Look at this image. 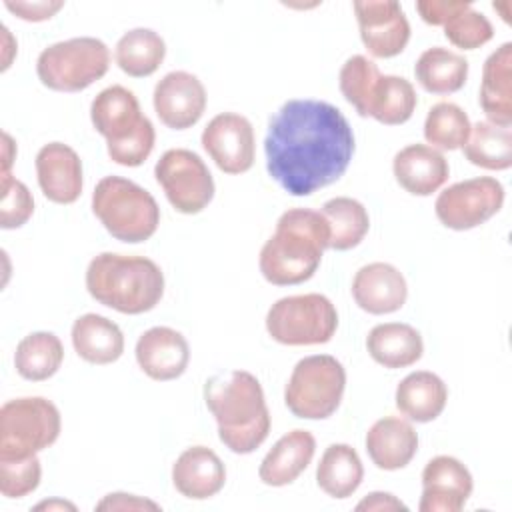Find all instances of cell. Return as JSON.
Instances as JSON below:
<instances>
[{"mask_svg":"<svg viewBox=\"0 0 512 512\" xmlns=\"http://www.w3.org/2000/svg\"><path fill=\"white\" fill-rule=\"evenodd\" d=\"M346 370L330 354H314L296 362L284 388V402L296 418H330L344 396Z\"/></svg>","mask_w":512,"mask_h":512,"instance_id":"cell-7","label":"cell"},{"mask_svg":"<svg viewBox=\"0 0 512 512\" xmlns=\"http://www.w3.org/2000/svg\"><path fill=\"white\" fill-rule=\"evenodd\" d=\"M266 170L290 196H310L336 182L354 156L346 116L324 100L296 98L270 116Z\"/></svg>","mask_w":512,"mask_h":512,"instance_id":"cell-1","label":"cell"},{"mask_svg":"<svg viewBox=\"0 0 512 512\" xmlns=\"http://www.w3.org/2000/svg\"><path fill=\"white\" fill-rule=\"evenodd\" d=\"M36 510H54V508H60V510H76L74 504L70 502H64V500H50V502H40L34 506Z\"/></svg>","mask_w":512,"mask_h":512,"instance_id":"cell-45","label":"cell"},{"mask_svg":"<svg viewBox=\"0 0 512 512\" xmlns=\"http://www.w3.org/2000/svg\"><path fill=\"white\" fill-rule=\"evenodd\" d=\"M328 244L330 228L320 210L290 208L260 250V272L274 286L302 284L318 270Z\"/></svg>","mask_w":512,"mask_h":512,"instance_id":"cell-3","label":"cell"},{"mask_svg":"<svg viewBox=\"0 0 512 512\" xmlns=\"http://www.w3.org/2000/svg\"><path fill=\"white\" fill-rule=\"evenodd\" d=\"M470 128V118L458 104L438 102L426 114L424 138L432 148L458 150L466 144Z\"/></svg>","mask_w":512,"mask_h":512,"instance_id":"cell-35","label":"cell"},{"mask_svg":"<svg viewBox=\"0 0 512 512\" xmlns=\"http://www.w3.org/2000/svg\"><path fill=\"white\" fill-rule=\"evenodd\" d=\"M136 362L140 370L152 380H176L188 368L190 346L178 330L168 326H154L138 338Z\"/></svg>","mask_w":512,"mask_h":512,"instance_id":"cell-18","label":"cell"},{"mask_svg":"<svg viewBox=\"0 0 512 512\" xmlns=\"http://www.w3.org/2000/svg\"><path fill=\"white\" fill-rule=\"evenodd\" d=\"M4 6L16 14L20 20H26V22H42V20H48L52 18L60 8H64V2L62 0H40V2H22V0H6Z\"/></svg>","mask_w":512,"mask_h":512,"instance_id":"cell-40","label":"cell"},{"mask_svg":"<svg viewBox=\"0 0 512 512\" xmlns=\"http://www.w3.org/2000/svg\"><path fill=\"white\" fill-rule=\"evenodd\" d=\"M16 158V144L8 132L2 134V174H10V166Z\"/></svg>","mask_w":512,"mask_h":512,"instance_id":"cell-44","label":"cell"},{"mask_svg":"<svg viewBox=\"0 0 512 512\" xmlns=\"http://www.w3.org/2000/svg\"><path fill=\"white\" fill-rule=\"evenodd\" d=\"M90 120L106 138L108 156L120 166H140L152 152L156 130L142 114L132 90L114 84L98 92L90 106Z\"/></svg>","mask_w":512,"mask_h":512,"instance_id":"cell-5","label":"cell"},{"mask_svg":"<svg viewBox=\"0 0 512 512\" xmlns=\"http://www.w3.org/2000/svg\"><path fill=\"white\" fill-rule=\"evenodd\" d=\"M154 176L172 208L180 214H198L214 198L212 174L192 150H166L154 166Z\"/></svg>","mask_w":512,"mask_h":512,"instance_id":"cell-11","label":"cell"},{"mask_svg":"<svg viewBox=\"0 0 512 512\" xmlns=\"http://www.w3.org/2000/svg\"><path fill=\"white\" fill-rule=\"evenodd\" d=\"M92 212L110 236L138 244L154 236L160 208L154 196L122 176H104L92 192Z\"/></svg>","mask_w":512,"mask_h":512,"instance_id":"cell-6","label":"cell"},{"mask_svg":"<svg viewBox=\"0 0 512 512\" xmlns=\"http://www.w3.org/2000/svg\"><path fill=\"white\" fill-rule=\"evenodd\" d=\"M200 140L206 154L226 174H244L254 164V128L242 114H216L202 130Z\"/></svg>","mask_w":512,"mask_h":512,"instance_id":"cell-13","label":"cell"},{"mask_svg":"<svg viewBox=\"0 0 512 512\" xmlns=\"http://www.w3.org/2000/svg\"><path fill=\"white\" fill-rule=\"evenodd\" d=\"M72 346L90 364H112L124 352V336L116 322L100 314H84L72 324Z\"/></svg>","mask_w":512,"mask_h":512,"instance_id":"cell-27","label":"cell"},{"mask_svg":"<svg viewBox=\"0 0 512 512\" xmlns=\"http://www.w3.org/2000/svg\"><path fill=\"white\" fill-rule=\"evenodd\" d=\"M396 182L414 196H430L450 174L444 154L428 144H408L392 160Z\"/></svg>","mask_w":512,"mask_h":512,"instance_id":"cell-20","label":"cell"},{"mask_svg":"<svg viewBox=\"0 0 512 512\" xmlns=\"http://www.w3.org/2000/svg\"><path fill=\"white\" fill-rule=\"evenodd\" d=\"M448 402L444 380L428 370H416L396 386V408L414 422L436 420Z\"/></svg>","mask_w":512,"mask_h":512,"instance_id":"cell-26","label":"cell"},{"mask_svg":"<svg viewBox=\"0 0 512 512\" xmlns=\"http://www.w3.org/2000/svg\"><path fill=\"white\" fill-rule=\"evenodd\" d=\"M464 4L466 2L456 0H420L416 2V10L426 24L444 26L460 8H464Z\"/></svg>","mask_w":512,"mask_h":512,"instance_id":"cell-41","label":"cell"},{"mask_svg":"<svg viewBox=\"0 0 512 512\" xmlns=\"http://www.w3.org/2000/svg\"><path fill=\"white\" fill-rule=\"evenodd\" d=\"M418 98L410 80L384 74L376 82L368 104V116L386 126H398L412 118Z\"/></svg>","mask_w":512,"mask_h":512,"instance_id":"cell-34","label":"cell"},{"mask_svg":"<svg viewBox=\"0 0 512 512\" xmlns=\"http://www.w3.org/2000/svg\"><path fill=\"white\" fill-rule=\"evenodd\" d=\"M64 360V346L52 332H32L24 336L14 352L16 372L30 382L52 378Z\"/></svg>","mask_w":512,"mask_h":512,"instance_id":"cell-31","label":"cell"},{"mask_svg":"<svg viewBox=\"0 0 512 512\" xmlns=\"http://www.w3.org/2000/svg\"><path fill=\"white\" fill-rule=\"evenodd\" d=\"M96 510H160V504L148 498H140L136 494L112 492V494H106L96 504Z\"/></svg>","mask_w":512,"mask_h":512,"instance_id":"cell-42","label":"cell"},{"mask_svg":"<svg viewBox=\"0 0 512 512\" xmlns=\"http://www.w3.org/2000/svg\"><path fill=\"white\" fill-rule=\"evenodd\" d=\"M0 188V226L4 230L24 226L34 212V198L28 186L12 174H2Z\"/></svg>","mask_w":512,"mask_h":512,"instance_id":"cell-38","label":"cell"},{"mask_svg":"<svg viewBox=\"0 0 512 512\" xmlns=\"http://www.w3.org/2000/svg\"><path fill=\"white\" fill-rule=\"evenodd\" d=\"M320 214L326 218L330 228L332 250H350L356 248L370 228V216L362 202L348 196H336L322 204Z\"/></svg>","mask_w":512,"mask_h":512,"instance_id":"cell-32","label":"cell"},{"mask_svg":"<svg viewBox=\"0 0 512 512\" xmlns=\"http://www.w3.org/2000/svg\"><path fill=\"white\" fill-rule=\"evenodd\" d=\"M364 478V466L358 452L348 444H330L316 468V482L332 498L352 496Z\"/></svg>","mask_w":512,"mask_h":512,"instance_id":"cell-29","label":"cell"},{"mask_svg":"<svg viewBox=\"0 0 512 512\" xmlns=\"http://www.w3.org/2000/svg\"><path fill=\"white\" fill-rule=\"evenodd\" d=\"M108 66V46L100 38L78 36L44 48L36 60V74L50 90L80 92L100 80Z\"/></svg>","mask_w":512,"mask_h":512,"instance_id":"cell-9","label":"cell"},{"mask_svg":"<svg viewBox=\"0 0 512 512\" xmlns=\"http://www.w3.org/2000/svg\"><path fill=\"white\" fill-rule=\"evenodd\" d=\"M504 204V186L492 176H478L456 182L442 190L434 202L436 218L450 230H472Z\"/></svg>","mask_w":512,"mask_h":512,"instance_id":"cell-12","label":"cell"},{"mask_svg":"<svg viewBox=\"0 0 512 512\" xmlns=\"http://www.w3.org/2000/svg\"><path fill=\"white\" fill-rule=\"evenodd\" d=\"M414 76L430 94H452L466 84L468 60L448 48L432 46L418 56Z\"/></svg>","mask_w":512,"mask_h":512,"instance_id":"cell-28","label":"cell"},{"mask_svg":"<svg viewBox=\"0 0 512 512\" xmlns=\"http://www.w3.org/2000/svg\"><path fill=\"white\" fill-rule=\"evenodd\" d=\"M352 296L368 314H390L400 310L408 298L406 278L388 262H370L354 274Z\"/></svg>","mask_w":512,"mask_h":512,"instance_id":"cell-19","label":"cell"},{"mask_svg":"<svg viewBox=\"0 0 512 512\" xmlns=\"http://www.w3.org/2000/svg\"><path fill=\"white\" fill-rule=\"evenodd\" d=\"M166 56L162 36L150 28H132L116 42V64L132 78H146L154 74Z\"/></svg>","mask_w":512,"mask_h":512,"instance_id":"cell-30","label":"cell"},{"mask_svg":"<svg viewBox=\"0 0 512 512\" xmlns=\"http://www.w3.org/2000/svg\"><path fill=\"white\" fill-rule=\"evenodd\" d=\"M360 38L366 50L376 58L398 56L410 40V24L394 0H364L352 4Z\"/></svg>","mask_w":512,"mask_h":512,"instance_id":"cell-14","label":"cell"},{"mask_svg":"<svg viewBox=\"0 0 512 512\" xmlns=\"http://www.w3.org/2000/svg\"><path fill=\"white\" fill-rule=\"evenodd\" d=\"M174 488L190 500L216 496L226 482V468L220 456L206 446L186 448L172 466Z\"/></svg>","mask_w":512,"mask_h":512,"instance_id":"cell-21","label":"cell"},{"mask_svg":"<svg viewBox=\"0 0 512 512\" xmlns=\"http://www.w3.org/2000/svg\"><path fill=\"white\" fill-rule=\"evenodd\" d=\"M86 290L116 312L144 314L162 300L164 272L146 256L102 252L86 268Z\"/></svg>","mask_w":512,"mask_h":512,"instance_id":"cell-4","label":"cell"},{"mask_svg":"<svg viewBox=\"0 0 512 512\" xmlns=\"http://www.w3.org/2000/svg\"><path fill=\"white\" fill-rule=\"evenodd\" d=\"M36 178L42 194L54 204H72L82 194V160L64 142H48L36 154Z\"/></svg>","mask_w":512,"mask_h":512,"instance_id":"cell-17","label":"cell"},{"mask_svg":"<svg viewBox=\"0 0 512 512\" xmlns=\"http://www.w3.org/2000/svg\"><path fill=\"white\" fill-rule=\"evenodd\" d=\"M316 440L308 430H292L284 434L264 456L258 476L266 486L292 484L312 462Z\"/></svg>","mask_w":512,"mask_h":512,"instance_id":"cell-24","label":"cell"},{"mask_svg":"<svg viewBox=\"0 0 512 512\" xmlns=\"http://www.w3.org/2000/svg\"><path fill=\"white\" fill-rule=\"evenodd\" d=\"M154 112L172 130L192 128L206 110V88L198 76L174 70L154 86Z\"/></svg>","mask_w":512,"mask_h":512,"instance_id":"cell-15","label":"cell"},{"mask_svg":"<svg viewBox=\"0 0 512 512\" xmlns=\"http://www.w3.org/2000/svg\"><path fill=\"white\" fill-rule=\"evenodd\" d=\"M472 474L454 456H434L422 470L420 512H458L472 494Z\"/></svg>","mask_w":512,"mask_h":512,"instance_id":"cell-16","label":"cell"},{"mask_svg":"<svg viewBox=\"0 0 512 512\" xmlns=\"http://www.w3.org/2000/svg\"><path fill=\"white\" fill-rule=\"evenodd\" d=\"M366 350L384 368H406L422 358L424 342L420 332L404 322L374 326L366 336Z\"/></svg>","mask_w":512,"mask_h":512,"instance_id":"cell-25","label":"cell"},{"mask_svg":"<svg viewBox=\"0 0 512 512\" xmlns=\"http://www.w3.org/2000/svg\"><path fill=\"white\" fill-rule=\"evenodd\" d=\"M356 510H406V504L390 492H370L356 504Z\"/></svg>","mask_w":512,"mask_h":512,"instance_id":"cell-43","label":"cell"},{"mask_svg":"<svg viewBox=\"0 0 512 512\" xmlns=\"http://www.w3.org/2000/svg\"><path fill=\"white\" fill-rule=\"evenodd\" d=\"M338 328L336 306L324 294H296L276 300L266 314L272 340L286 346L326 344Z\"/></svg>","mask_w":512,"mask_h":512,"instance_id":"cell-10","label":"cell"},{"mask_svg":"<svg viewBox=\"0 0 512 512\" xmlns=\"http://www.w3.org/2000/svg\"><path fill=\"white\" fill-rule=\"evenodd\" d=\"M62 430L58 408L42 396L8 400L0 408V460H22L52 446Z\"/></svg>","mask_w":512,"mask_h":512,"instance_id":"cell-8","label":"cell"},{"mask_svg":"<svg viewBox=\"0 0 512 512\" xmlns=\"http://www.w3.org/2000/svg\"><path fill=\"white\" fill-rule=\"evenodd\" d=\"M444 36L448 42H452L456 48L462 50H476L492 40L494 28L490 20L472 8L470 2L464 4L446 24H444Z\"/></svg>","mask_w":512,"mask_h":512,"instance_id":"cell-37","label":"cell"},{"mask_svg":"<svg viewBox=\"0 0 512 512\" xmlns=\"http://www.w3.org/2000/svg\"><path fill=\"white\" fill-rule=\"evenodd\" d=\"M462 148L466 160L474 166L486 170H508L512 166V132L506 126L488 120L476 122Z\"/></svg>","mask_w":512,"mask_h":512,"instance_id":"cell-33","label":"cell"},{"mask_svg":"<svg viewBox=\"0 0 512 512\" xmlns=\"http://www.w3.org/2000/svg\"><path fill=\"white\" fill-rule=\"evenodd\" d=\"M418 450V434L410 422L398 416L376 420L366 432V452L380 470H400Z\"/></svg>","mask_w":512,"mask_h":512,"instance_id":"cell-22","label":"cell"},{"mask_svg":"<svg viewBox=\"0 0 512 512\" xmlns=\"http://www.w3.org/2000/svg\"><path fill=\"white\" fill-rule=\"evenodd\" d=\"M478 102L488 122L510 128L512 124V44L504 42L484 62Z\"/></svg>","mask_w":512,"mask_h":512,"instance_id":"cell-23","label":"cell"},{"mask_svg":"<svg viewBox=\"0 0 512 512\" xmlns=\"http://www.w3.org/2000/svg\"><path fill=\"white\" fill-rule=\"evenodd\" d=\"M380 76L382 74L378 66L362 54L348 58L340 68V76H338L340 92L346 98V102H350L362 118H368V104Z\"/></svg>","mask_w":512,"mask_h":512,"instance_id":"cell-36","label":"cell"},{"mask_svg":"<svg viewBox=\"0 0 512 512\" xmlns=\"http://www.w3.org/2000/svg\"><path fill=\"white\" fill-rule=\"evenodd\" d=\"M42 478L38 456L22 460H0V492L6 498H22L34 492Z\"/></svg>","mask_w":512,"mask_h":512,"instance_id":"cell-39","label":"cell"},{"mask_svg":"<svg viewBox=\"0 0 512 512\" xmlns=\"http://www.w3.org/2000/svg\"><path fill=\"white\" fill-rule=\"evenodd\" d=\"M204 400L218 424V438L230 452L250 454L268 438L270 412L254 374L232 370L212 376L204 384Z\"/></svg>","mask_w":512,"mask_h":512,"instance_id":"cell-2","label":"cell"}]
</instances>
